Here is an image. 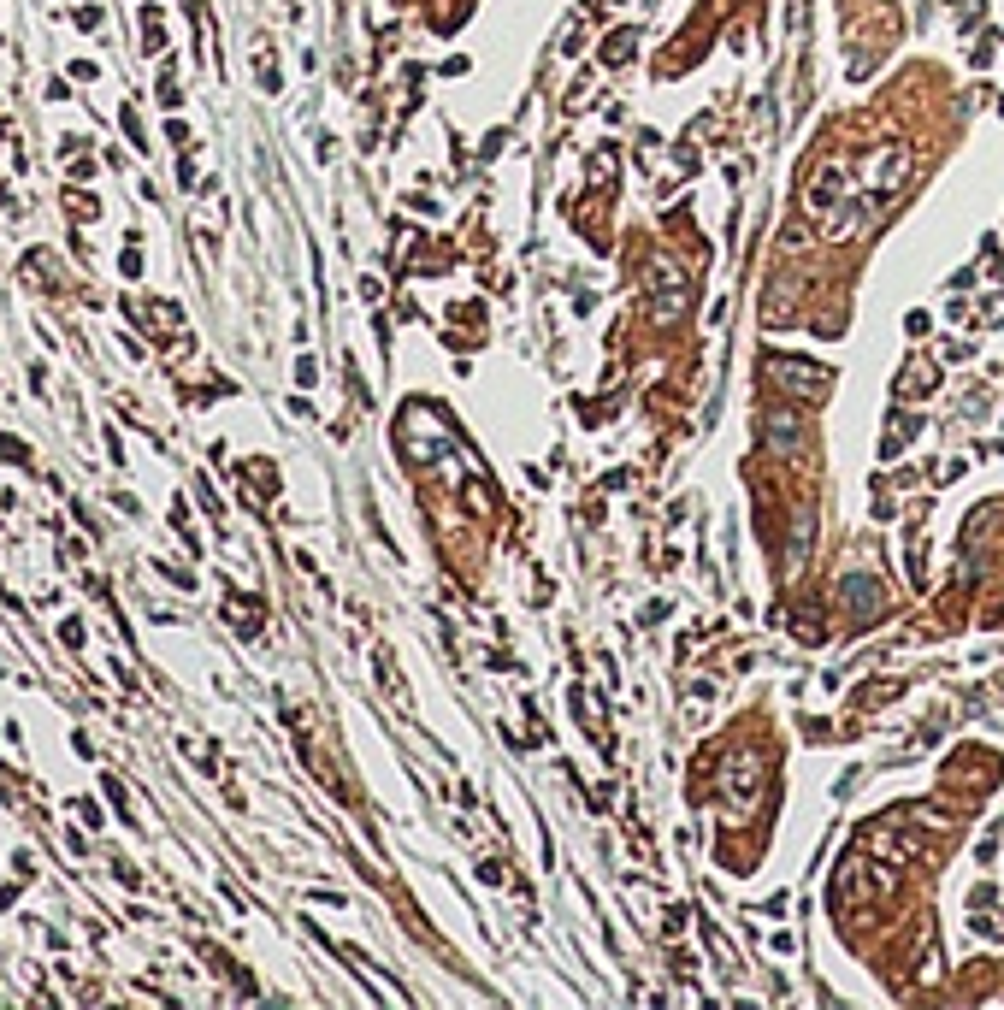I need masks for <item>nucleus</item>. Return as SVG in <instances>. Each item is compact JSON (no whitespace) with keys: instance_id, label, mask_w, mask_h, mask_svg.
I'll use <instances>...</instances> for the list:
<instances>
[{"instance_id":"obj_1","label":"nucleus","mask_w":1004,"mask_h":1010,"mask_svg":"<svg viewBox=\"0 0 1004 1010\" xmlns=\"http://www.w3.org/2000/svg\"><path fill=\"white\" fill-rule=\"evenodd\" d=\"M715 774H721V792H727V816H751L756 792H762V751L739 745V751H727V757H721Z\"/></svg>"},{"instance_id":"obj_2","label":"nucleus","mask_w":1004,"mask_h":1010,"mask_svg":"<svg viewBox=\"0 0 1004 1010\" xmlns=\"http://www.w3.org/2000/svg\"><path fill=\"white\" fill-rule=\"evenodd\" d=\"M762 373H768V384H780L792 402H827V390H833V373L821 361H798V355H768Z\"/></svg>"},{"instance_id":"obj_3","label":"nucleus","mask_w":1004,"mask_h":1010,"mask_svg":"<svg viewBox=\"0 0 1004 1010\" xmlns=\"http://www.w3.org/2000/svg\"><path fill=\"white\" fill-rule=\"evenodd\" d=\"M904 184H910V148H904V142L875 148V154H869V166H863V178H857V190L875 195L880 207H886L892 195H904Z\"/></svg>"},{"instance_id":"obj_4","label":"nucleus","mask_w":1004,"mask_h":1010,"mask_svg":"<svg viewBox=\"0 0 1004 1010\" xmlns=\"http://www.w3.org/2000/svg\"><path fill=\"white\" fill-rule=\"evenodd\" d=\"M833 597H839V609H845L857 627H869L875 615H886V585L875 579V568H845L839 585H833Z\"/></svg>"},{"instance_id":"obj_5","label":"nucleus","mask_w":1004,"mask_h":1010,"mask_svg":"<svg viewBox=\"0 0 1004 1010\" xmlns=\"http://www.w3.org/2000/svg\"><path fill=\"white\" fill-rule=\"evenodd\" d=\"M845 195H851V166H845V160H827V166H816V178H804V213H810V219H827Z\"/></svg>"},{"instance_id":"obj_6","label":"nucleus","mask_w":1004,"mask_h":1010,"mask_svg":"<svg viewBox=\"0 0 1004 1010\" xmlns=\"http://www.w3.org/2000/svg\"><path fill=\"white\" fill-rule=\"evenodd\" d=\"M875 219H880V201L857 190V195H845V201L827 213V237H833V243H851V237L875 231Z\"/></svg>"},{"instance_id":"obj_7","label":"nucleus","mask_w":1004,"mask_h":1010,"mask_svg":"<svg viewBox=\"0 0 1004 1010\" xmlns=\"http://www.w3.org/2000/svg\"><path fill=\"white\" fill-rule=\"evenodd\" d=\"M650 308L656 319H680L691 308V278L680 266H650Z\"/></svg>"},{"instance_id":"obj_8","label":"nucleus","mask_w":1004,"mask_h":1010,"mask_svg":"<svg viewBox=\"0 0 1004 1010\" xmlns=\"http://www.w3.org/2000/svg\"><path fill=\"white\" fill-rule=\"evenodd\" d=\"M762 443L774 455H804V426L798 414H762Z\"/></svg>"},{"instance_id":"obj_9","label":"nucleus","mask_w":1004,"mask_h":1010,"mask_svg":"<svg viewBox=\"0 0 1004 1010\" xmlns=\"http://www.w3.org/2000/svg\"><path fill=\"white\" fill-rule=\"evenodd\" d=\"M934 384H940V367H934V361H910V373L898 379V396H928Z\"/></svg>"},{"instance_id":"obj_10","label":"nucleus","mask_w":1004,"mask_h":1010,"mask_svg":"<svg viewBox=\"0 0 1004 1010\" xmlns=\"http://www.w3.org/2000/svg\"><path fill=\"white\" fill-rule=\"evenodd\" d=\"M632 54H638V30H615V36L603 42V60L609 65H627Z\"/></svg>"}]
</instances>
